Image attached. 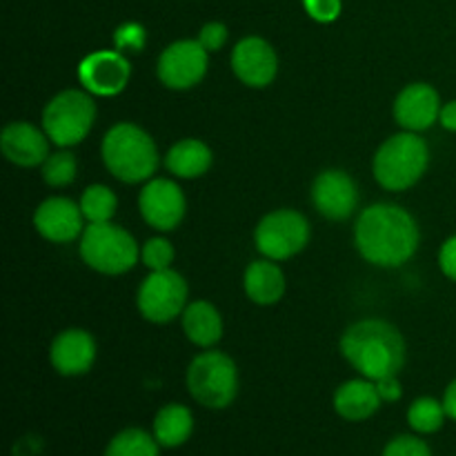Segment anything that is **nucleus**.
I'll use <instances>...</instances> for the list:
<instances>
[{"label":"nucleus","instance_id":"f257e3e1","mask_svg":"<svg viewBox=\"0 0 456 456\" xmlns=\"http://www.w3.org/2000/svg\"><path fill=\"white\" fill-rule=\"evenodd\" d=\"M419 225L412 214L395 203L365 208L356 218L354 245L377 267H401L417 254Z\"/></svg>","mask_w":456,"mask_h":456},{"label":"nucleus","instance_id":"f03ea898","mask_svg":"<svg viewBox=\"0 0 456 456\" xmlns=\"http://www.w3.org/2000/svg\"><path fill=\"white\" fill-rule=\"evenodd\" d=\"M341 352L347 363L370 381L399 377L408 356L405 338L399 328L381 319L352 323L341 337Z\"/></svg>","mask_w":456,"mask_h":456},{"label":"nucleus","instance_id":"7ed1b4c3","mask_svg":"<svg viewBox=\"0 0 456 456\" xmlns=\"http://www.w3.org/2000/svg\"><path fill=\"white\" fill-rule=\"evenodd\" d=\"M101 156L111 176L118 181H151L159 169V150L150 134L134 123H116L102 136Z\"/></svg>","mask_w":456,"mask_h":456},{"label":"nucleus","instance_id":"20e7f679","mask_svg":"<svg viewBox=\"0 0 456 456\" xmlns=\"http://www.w3.org/2000/svg\"><path fill=\"white\" fill-rule=\"evenodd\" d=\"M430 163L428 142L417 132H401L387 138L374 154V178L383 190L403 191L417 185Z\"/></svg>","mask_w":456,"mask_h":456},{"label":"nucleus","instance_id":"39448f33","mask_svg":"<svg viewBox=\"0 0 456 456\" xmlns=\"http://www.w3.org/2000/svg\"><path fill=\"white\" fill-rule=\"evenodd\" d=\"M80 258L85 265L107 276L132 270L141 258L136 239L114 223H89L80 236Z\"/></svg>","mask_w":456,"mask_h":456},{"label":"nucleus","instance_id":"423d86ee","mask_svg":"<svg viewBox=\"0 0 456 456\" xmlns=\"http://www.w3.org/2000/svg\"><path fill=\"white\" fill-rule=\"evenodd\" d=\"M187 390L191 399L209 410H223L239 395V370L225 352L209 350L196 356L187 368Z\"/></svg>","mask_w":456,"mask_h":456},{"label":"nucleus","instance_id":"0eeeda50","mask_svg":"<svg viewBox=\"0 0 456 456\" xmlns=\"http://www.w3.org/2000/svg\"><path fill=\"white\" fill-rule=\"evenodd\" d=\"M96 105L80 89H65L47 102L43 111V132L58 147H74L92 132Z\"/></svg>","mask_w":456,"mask_h":456},{"label":"nucleus","instance_id":"6e6552de","mask_svg":"<svg viewBox=\"0 0 456 456\" xmlns=\"http://www.w3.org/2000/svg\"><path fill=\"white\" fill-rule=\"evenodd\" d=\"M310 240V223L297 209H274L254 230L256 249L270 261H288Z\"/></svg>","mask_w":456,"mask_h":456},{"label":"nucleus","instance_id":"1a4fd4ad","mask_svg":"<svg viewBox=\"0 0 456 456\" xmlns=\"http://www.w3.org/2000/svg\"><path fill=\"white\" fill-rule=\"evenodd\" d=\"M138 312L150 323H169L187 307V283L178 272H151L138 288Z\"/></svg>","mask_w":456,"mask_h":456},{"label":"nucleus","instance_id":"9d476101","mask_svg":"<svg viewBox=\"0 0 456 456\" xmlns=\"http://www.w3.org/2000/svg\"><path fill=\"white\" fill-rule=\"evenodd\" d=\"M209 52L199 43V40H176L169 45L159 58V74L160 83L169 89H190L199 85L208 74Z\"/></svg>","mask_w":456,"mask_h":456},{"label":"nucleus","instance_id":"9b49d317","mask_svg":"<svg viewBox=\"0 0 456 456\" xmlns=\"http://www.w3.org/2000/svg\"><path fill=\"white\" fill-rule=\"evenodd\" d=\"M138 209L150 227L159 232H172L185 216L187 200L178 183L169 178H151L138 196Z\"/></svg>","mask_w":456,"mask_h":456},{"label":"nucleus","instance_id":"f8f14e48","mask_svg":"<svg viewBox=\"0 0 456 456\" xmlns=\"http://www.w3.org/2000/svg\"><path fill=\"white\" fill-rule=\"evenodd\" d=\"M132 67L120 52L101 49L85 56L78 65V80L94 96H116L129 83Z\"/></svg>","mask_w":456,"mask_h":456},{"label":"nucleus","instance_id":"ddd939ff","mask_svg":"<svg viewBox=\"0 0 456 456\" xmlns=\"http://www.w3.org/2000/svg\"><path fill=\"white\" fill-rule=\"evenodd\" d=\"M232 69L240 83L261 89L274 83L276 71H279V58H276L274 47L265 38L248 36V38L239 40L232 52Z\"/></svg>","mask_w":456,"mask_h":456},{"label":"nucleus","instance_id":"4468645a","mask_svg":"<svg viewBox=\"0 0 456 456\" xmlns=\"http://www.w3.org/2000/svg\"><path fill=\"white\" fill-rule=\"evenodd\" d=\"M312 203L330 221H346L354 214L359 190L343 169H325L312 183Z\"/></svg>","mask_w":456,"mask_h":456},{"label":"nucleus","instance_id":"2eb2a0df","mask_svg":"<svg viewBox=\"0 0 456 456\" xmlns=\"http://www.w3.org/2000/svg\"><path fill=\"white\" fill-rule=\"evenodd\" d=\"M83 209L65 196H52L43 200L34 214V225L43 239L52 243H71L83 236Z\"/></svg>","mask_w":456,"mask_h":456},{"label":"nucleus","instance_id":"dca6fc26","mask_svg":"<svg viewBox=\"0 0 456 456\" xmlns=\"http://www.w3.org/2000/svg\"><path fill=\"white\" fill-rule=\"evenodd\" d=\"M441 98L428 83H412L395 101V118L405 132H423L439 120Z\"/></svg>","mask_w":456,"mask_h":456},{"label":"nucleus","instance_id":"f3484780","mask_svg":"<svg viewBox=\"0 0 456 456\" xmlns=\"http://www.w3.org/2000/svg\"><path fill=\"white\" fill-rule=\"evenodd\" d=\"M94 361H96V341L85 330H65L53 338L49 347V363L62 377H80L89 372Z\"/></svg>","mask_w":456,"mask_h":456},{"label":"nucleus","instance_id":"a211bd4d","mask_svg":"<svg viewBox=\"0 0 456 456\" xmlns=\"http://www.w3.org/2000/svg\"><path fill=\"white\" fill-rule=\"evenodd\" d=\"M0 150L9 163L18 167H36L49 156V136L25 120L9 123L0 136Z\"/></svg>","mask_w":456,"mask_h":456},{"label":"nucleus","instance_id":"6ab92c4d","mask_svg":"<svg viewBox=\"0 0 456 456\" xmlns=\"http://www.w3.org/2000/svg\"><path fill=\"white\" fill-rule=\"evenodd\" d=\"M377 383L370 379H352L334 392V410L346 421H365L381 408Z\"/></svg>","mask_w":456,"mask_h":456},{"label":"nucleus","instance_id":"aec40b11","mask_svg":"<svg viewBox=\"0 0 456 456\" xmlns=\"http://www.w3.org/2000/svg\"><path fill=\"white\" fill-rule=\"evenodd\" d=\"M243 288L249 301L256 305H274L285 294V274L270 258L254 261L245 270Z\"/></svg>","mask_w":456,"mask_h":456},{"label":"nucleus","instance_id":"412c9836","mask_svg":"<svg viewBox=\"0 0 456 456\" xmlns=\"http://www.w3.org/2000/svg\"><path fill=\"white\" fill-rule=\"evenodd\" d=\"M183 330L185 337L199 347H212L223 337L221 312L208 301H194L183 312Z\"/></svg>","mask_w":456,"mask_h":456},{"label":"nucleus","instance_id":"4be33fe9","mask_svg":"<svg viewBox=\"0 0 456 456\" xmlns=\"http://www.w3.org/2000/svg\"><path fill=\"white\" fill-rule=\"evenodd\" d=\"M212 150L199 138H183L169 147L165 167L178 178H199L212 167Z\"/></svg>","mask_w":456,"mask_h":456},{"label":"nucleus","instance_id":"5701e85b","mask_svg":"<svg viewBox=\"0 0 456 456\" xmlns=\"http://www.w3.org/2000/svg\"><path fill=\"white\" fill-rule=\"evenodd\" d=\"M191 432H194V417L185 405L169 403L156 412L151 435L160 448H178L190 439Z\"/></svg>","mask_w":456,"mask_h":456},{"label":"nucleus","instance_id":"b1692460","mask_svg":"<svg viewBox=\"0 0 456 456\" xmlns=\"http://www.w3.org/2000/svg\"><path fill=\"white\" fill-rule=\"evenodd\" d=\"M159 448L154 435L141 428H127L110 441L102 456H159Z\"/></svg>","mask_w":456,"mask_h":456},{"label":"nucleus","instance_id":"393cba45","mask_svg":"<svg viewBox=\"0 0 456 456\" xmlns=\"http://www.w3.org/2000/svg\"><path fill=\"white\" fill-rule=\"evenodd\" d=\"M445 408L444 401H436L432 396H421L414 401L408 410V423L419 435H435L444 428L445 423Z\"/></svg>","mask_w":456,"mask_h":456},{"label":"nucleus","instance_id":"a878e982","mask_svg":"<svg viewBox=\"0 0 456 456\" xmlns=\"http://www.w3.org/2000/svg\"><path fill=\"white\" fill-rule=\"evenodd\" d=\"M80 209H83L85 221L89 223H110L114 218L118 199L107 185H89L80 199Z\"/></svg>","mask_w":456,"mask_h":456},{"label":"nucleus","instance_id":"bb28decb","mask_svg":"<svg viewBox=\"0 0 456 456\" xmlns=\"http://www.w3.org/2000/svg\"><path fill=\"white\" fill-rule=\"evenodd\" d=\"M78 165L71 151H56L49 154L43 163V178L49 187H67L74 183Z\"/></svg>","mask_w":456,"mask_h":456},{"label":"nucleus","instance_id":"cd10ccee","mask_svg":"<svg viewBox=\"0 0 456 456\" xmlns=\"http://www.w3.org/2000/svg\"><path fill=\"white\" fill-rule=\"evenodd\" d=\"M172 261L174 248L167 239H163V236L150 239L142 245V263H145L151 272L169 270V267H172Z\"/></svg>","mask_w":456,"mask_h":456},{"label":"nucleus","instance_id":"c85d7f7f","mask_svg":"<svg viewBox=\"0 0 456 456\" xmlns=\"http://www.w3.org/2000/svg\"><path fill=\"white\" fill-rule=\"evenodd\" d=\"M381 456H432L430 445L423 439L414 435H401L395 436L390 444L386 445Z\"/></svg>","mask_w":456,"mask_h":456},{"label":"nucleus","instance_id":"c756f323","mask_svg":"<svg viewBox=\"0 0 456 456\" xmlns=\"http://www.w3.org/2000/svg\"><path fill=\"white\" fill-rule=\"evenodd\" d=\"M114 43L118 52H141L145 47V29L136 22H125L116 29Z\"/></svg>","mask_w":456,"mask_h":456},{"label":"nucleus","instance_id":"7c9ffc66","mask_svg":"<svg viewBox=\"0 0 456 456\" xmlns=\"http://www.w3.org/2000/svg\"><path fill=\"white\" fill-rule=\"evenodd\" d=\"M303 4L316 22H334L341 16V0H303Z\"/></svg>","mask_w":456,"mask_h":456},{"label":"nucleus","instance_id":"2f4dec72","mask_svg":"<svg viewBox=\"0 0 456 456\" xmlns=\"http://www.w3.org/2000/svg\"><path fill=\"white\" fill-rule=\"evenodd\" d=\"M199 43L203 45L208 52H218V49L227 43V27L223 25V22H208V25L200 29Z\"/></svg>","mask_w":456,"mask_h":456},{"label":"nucleus","instance_id":"473e14b6","mask_svg":"<svg viewBox=\"0 0 456 456\" xmlns=\"http://www.w3.org/2000/svg\"><path fill=\"white\" fill-rule=\"evenodd\" d=\"M439 267L450 281L456 283V234L450 236L439 249Z\"/></svg>","mask_w":456,"mask_h":456},{"label":"nucleus","instance_id":"72a5a7b5","mask_svg":"<svg viewBox=\"0 0 456 456\" xmlns=\"http://www.w3.org/2000/svg\"><path fill=\"white\" fill-rule=\"evenodd\" d=\"M377 383V390L379 396H381L383 403H395V401L401 399L403 395V387H401L399 377H386V379H379Z\"/></svg>","mask_w":456,"mask_h":456},{"label":"nucleus","instance_id":"f704fd0d","mask_svg":"<svg viewBox=\"0 0 456 456\" xmlns=\"http://www.w3.org/2000/svg\"><path fill=\"white\" fill-rule=\"evenodd\" d=\"M439 123L444 125L448 132H456V101L445 102L441 107V114H439Z\"/></svg>","mask_w":456,"mask_h":456},{"label":"nucleus","instance_id":"c9c22d12","mask_svg":"<svg viewBox=\"0 0 456 456\" xmlns=\"http://www.w3.org/2000/svg\"><path fill=\"white\" fill-rule=\"evenodd\" d=\"M444 408H445V414H448V419L456 421V379L452 383H450L448 387H445Z\"/></svg>","mask_w":456,"mask_h":456}]
</instances>
